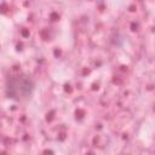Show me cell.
<instances>
[{
    "label": "cell",
    "mask_w": 155,
    "mask_h": 155,
    "mask_svg": "<svg viewBox=\"0 0 155 155\" xmlns=\"http://www.w3.org/2000/svg\"><path fill=\"white\" fill-rule=\"evenodd\" d=\"M35 90V82L33 78L27 74L13 75L6 81V96L16 102H23L31 97Z\"/></svg>",
    "instance_id": "cell-1"
}]
</instances>
